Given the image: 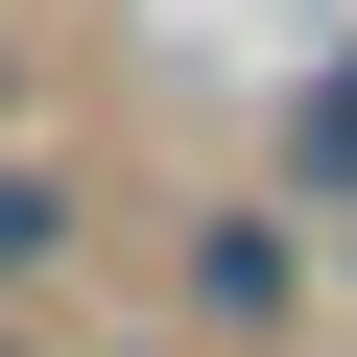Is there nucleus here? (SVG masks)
Returning <instances> with one entry per match:
<instances>
[{"label": "nucleus", "mask_w": 357, "mask_h": 357, "mask_svg": "<svg viewBox=\"0 0 357 357\" xmlns=\"http://www.w3.org/2000/svg\"><path fill=\"white\" fill-rule=\"evenodd\" d=\"M286 286H310V262H286V215H215V238H191V310H215V333H262Z\"/></svg>", "instance_id": "nucleus-1"}, {"label": "nucleus", "mask_w": 357, "mask_h": 357, "mask_svg": "<svg viewBox=\"0 0 357 357\" xmlns=\"http://www.w3.org/2000/svg\"><path fill=\"white\" fill-rule=\"evenodd\" d=\"M24 262H72V167H0V286Z\"/></svg>", "instance_id": "nucleus-2"}, {"label": "nucleus", "mask_w": 357, "mask_h": 357, "mask_svg": "<svg viewBox=\"0 0 357 357\" xmlns=\"http://www.w3.org/2000/svg\"><path fill=\"white\" fill-rule=\"evenodd\" d=\"M286 167H310L333 215H357V72H310V119H286Z\"/></svg>", "instance_id": "nucleus-3"}, {"label": "nucleus", "mask_w": 357, "mask_h": 357, "mask_svg": "<svg viewBox=\"0 0 357 357\" xmlns=\"http://www.w3.org/2000/svg\"><path fill=\"white\" fill-rule=\"evenodd\" d=\"M0 357H48V333H0Z\"/></svg>", "instance_id": "nucleus-4"}]
</instances>
